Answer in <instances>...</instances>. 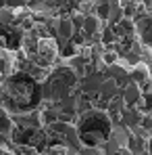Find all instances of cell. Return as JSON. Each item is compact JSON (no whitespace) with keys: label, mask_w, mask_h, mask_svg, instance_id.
Returning a JSON list of instances; mask_svg holds the SVG:
<instances>
[{"label":"cell","mask_w":152,"mask_h":155,"mask_svg":"<svg viewBox=\"0 0 152 155\" xmlns=\"http://www.w3.org/2000/svg\"><path fill=\"white\" fill-rule=\"evenodd\" d=\"M38 101V82L27 74H15L0 80V107L11 115L27 111Z\"/></svg>","instance_id":"obj_1"},{"label":"cell","mask_w":152,"mask_h":155,"mask_svg":"<svg viewBox=\"0 0 152 155\" xmlns=\"http://www.w3.org/2000/svg\"><path fill=\"white\" fill-rule=\"evenodd\" d=\"M79 138L83 145L88 147H98V145H104L110 136V120L102 113H88L83 115L81 124H79Z\"/></svg>","instance_id":"obj_2"},{"label":"cell","mask_w":152,"mask_h":155,"mask_svg":"<svg viewBox=\"0 0 152 155\" xmlns=\"http://www.w3.org/2000/svg\"><path fill=\"white\" fill-rule=\"evenodd\" d=\"M42 155H69V147L65 143H50L44 147Z\"/></svg>","instance_id":"obj_3"}]
</instances>
